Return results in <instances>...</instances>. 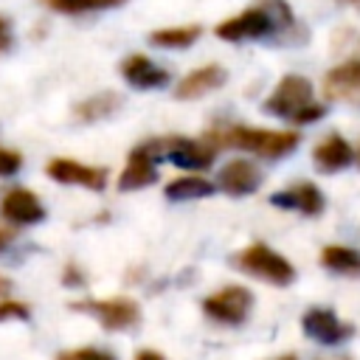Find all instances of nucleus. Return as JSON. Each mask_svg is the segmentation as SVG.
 Segmentation results:
<instances>
[{
  "label": "nucleus",
  "mask_w": 360,
  "mask_h": 360,
  "mask_svg": "<svg viewBox=\"0 0 360 360\" xmlns=\"http://www.w3.org/2000/svg\"><path fill=\"white\" fill-rule=\"evenodd\" d=\"M202 141H208L214 149L219 146H233V149H245L262 158H281L287 152H292L301 141L298 132L292 129H259V127H228L219 132H205Z\"/></svg>",
  "instance_id": "nucleus-1"
},
{
  "label": "nucleus",
  "mask_w": 360,
  "mask_h": 360,
  "mask_svg": "<svg viewBox=\"0 0 360 360\" xmlns=\"http://www.w3.org/2000/svg\"><path fill=\"white\" fill-rule=\"evenodd\" d=\"M236 267L245 270L248 276H256V278H262L267 284H276V287H287L295 278V267L281 253H276L273 248H267L262 242H253L245 250H239L236 253Z\"/></svg>",
  "instance_id": "nucleus-2"
},
{
  "label": "nucleus",
  "mask_w": 360,
  "mask_h": 360,
  "mask_svg": "<svg viewBox=\"0 0 360 360\" xmlns=\"http://www.w3.org/2000/svg\"><path fill=\"white\" fill-rule=\"evenodd\" d=\"M70 309L93 315L104 329H129L141 321V307L132 298H87V301H73Z\"/></svg>",
  "instance_id": "nucleus-3"
},
{
  "label": "nucleus",
  "mask_w": 360,
  "mask_h": 360,
  "mask_svg": "<svg viewBox=\"0 0 360 360\" xmlns=\"http://www.w3.org/2000/svg\"><path fill=\"white\" fill-rule=\"evenodd\" d=\"M250 304H253V292L248 287L228 284V287L211 292L208 298H202V312L217 323L239 326V323H245V318L250 312Z\"/></svg>",
  "instance_id": "nucleus-4"
},
{
  "label": "nucleus",
  "mask_w": 360,
  "mask_h": 360,
  "mask_svg": "<svg viewBox=\"0 0 360 360\" xmlns=\"http://www.w3.org/2000/svg\"><path fill=\"white\" fill-rule=\"evenodd\" d=\"M307 104H312V82L307 76L287 73L276 84L273 96L264 101V110L273 112V115H278V118H290L292 121Z\"/></svg>",
  "instance_id": "nucleus-5"
},
{
  "label": "nucleus",
  "mask_w": 360,
  "mask_h": 360,
  "mask_svg": "<svg viewBox=\"0 0 360 360\" xmlns=\"http://www.w3.org/2000/svg\"><path fill=\"white\" fill-rule=\"evenodd\" d=\"M276 28V20L270 14L267 6H256V8H248L231 20H222L214 31L219 39H228V42H242V39H259L264 34H270Z\"/></svg>",
  "instance_id": "nucleus-6"
},
{
  "label": "nucleus",
  "mask_w": 360,
  "mask_h": 360,
  "mask_svg": "<svg viewBox=\"0 0 360 360\" xmlns=\"http://www.w3.org/2000/svg\"><path fill=\"white\" fill-rule=\"evenodd\" d=\"M301 326H304V335L323 343V346H338V343H346L352 335H354V326L340 321L332 309L326 307H312L304 312L301 318Z\"/></svg>",
  "instance_id": "nucleus-7"
},
{
  "label": "nucleus",
  "mask_w": 360,
  "mask_h": 360,
  "mask_svg": "<svg viewBox=\"0 0 360 360\" xmlns=\"http://www.w3.org/2000/svg\"><path fill=\"white\" fill-rule=\"evenodd\" d=\"M53 180L59 183H68V186H84V188H93V191H101L107 186V172L98 169V166H84V163H76L70 158H56L48 163L45 169Z\"/></svg>",
  "instance_id": "nucleus-8"
},
{
  "label": "nucleus",
  "mask_w": 360,
  "mask_h": 360,
  "mask_svg": "<svg viewBox=\"0 0 360 360\" xmlns=\"http://www.w3.org/2000/svg\"><path fill=\"white\" fill-rule=\"evenodd\" d=\"M219 188L233 194V197H242V194H253L259 186H262V172L256 163L245 160V158H236V160H228L222 169H219Z\"/></svg>",
  "instance_id": "nucleus-9"
},
{
  "label": "nucleus",
  "mask_w": 360,
  "mask_h": 360,
  "mask_svg": "<svg viewBox=\"0 0 360 360\" xmlns=\"http://www.w3.org/2000/svg\"><path fill=\"white\" fill-rule=\"evenodd\" d=\"M0 214H3V219L14 222V225H34L45 217V208H42V202L34 191L11 188L0 202Z\"/></svg>",
  "instance_id": "nucleus-10"
},
{
  "label": "nucleus",
  "mask_w": 360,
  "mask_h": 360,
  "mask_svg": "<svg viewBox=\"0 0 360 360\" xmlns=\"http://www.w3.org/2000/svg\"><path fill=\"white\" fill-rule=\"evenodd\" d=\"M270 202L278 208H298L307 217H315L323 211V194L315 183H298L292 188L276 191V194H270Z\"/></svg>",
  "instance_id": "nucleus-11"
},
{
  "label": "nucleus",
  "mask_w": 360,
  "mask_h": 360,
  "mask_svg": "<svg viewBox=\"0 0 360 360\" xmlns=\"http://www.w3.org/2000/svg\"><path fill=\"white\" fill-rule=\"evenodd\" d=\"M121 73L132 87L149 90V87H160L169 82V73L163 68H158L152 59H146L143 53H132L121 62Z\"/></svg>",
  "instance_id": "nucleus-12"
},
{
  "label": "nucleus",
  "mask_w": 360,
  "mask_h": 360,
  "mask_svg": "<svg viewBox=\"0 0 360 360\" xmlns=\"http://www.w3.org/2000/svg\"><path fill=\"white\" fill-rule=\"evenodd\" d=\"M225 79H228V76H225V68H219V65H205V68L191 70L186 79H180L174 96L183 98V101H188V98H200V96L217 90Z\"/></svg>",
  "instance_id": "nucleus-13"
},
{
  "label": "nucleus",
  "mask_w": 360,
  "mask_h": 360,
  "mask_svg": "<svg viewBox=\"0 0 360 360\" xmlns=\"http://www.w3.org/2000/svg\"><path fill=\"white\" fill-rule=\"evenodd\" d=\"M158 180V166L155 160L138 146L129 152V160L118 177V188L121 191H135V188H143V186H152Z\"/></svg>",
  "instance_id": "nucleus-14"
},
{
  "label": "nucleus",
  "mask_w": 360,
  "mask_h": 360,
  "mask_svg": "<svg viewBox=\"0 0 360 360\" xmlns=\"http://www.w3.org/2000/svg\"><path fill=\"white\" fill-rule=\"evenodd\" d=\"M323 90L329 98H349L360 93V56L332 68L323 79Z\"/></svg>",
  "instance_id": "nucleus-15"
},
{
  "label": "nucleus",
  "mask_w": 360,
  "mask_h": 360,
  "mask_svg": "<svg viewBox=\"0 0 360 360\" xmlns=\"http://www.w3.org/2000/svg\"><path fill=\"white\" fill-rule=\"evenodd\" d=\"M312 160H315V166L323 169V172H338V169H346V166L354 160V152H352V146H349L346 138L329 135V138H323V141L315 146Z\"/></svg>",
  "instance_id": "nucleus-16"
},
{
  "label": "nucleus",
  "mask_w": 360,
  "mask_h": 360,
  "mask_svg": "<svg viewBox=\"0 0 360 360\" xmlns=\"http://www.w3.org/2000/svg\"><path fill=\"white\" fill-rule=\"evenodd\" d=\"M214 188H217V186H214L211 180H202V177H197V174H188V177H174V180H169L166 188H163V194H166L169 200L183 202V200L208 197V194H214Z\"/></svg>",
  "instance_id": "nucleus-17"
},
{
  "label": "nucleus",
  "mask_w": 360,
  "mask_h": 360,
  "mask_svg": "<svg viewBox=\"0 0 360 360\" xmlns=\"http://www.w3.org/2000/svg\"><path fill=\"white\" fill-rule=\"evenodd\" d=\"M118 107H121V96L112 90H101V93L84 98L82 104H76V118L79 121H98V118H107L110 112H115Z\"/></svg>",
  "instance_id": "nucleus-18"
},
{
  "label": "nucleus",
  "mask_w": 360,
  "mask_h": 360,
  "mask_svg": "<svg viewBox=\"0 0 360 360\" xmlns=\"http://www.w3.org/2000/svg\"><path fill=\"white\" fill-rule=\"evenodd\" d=\"M321 264L335 273H357L360 270V253L346 245H326L321 250Z\"/></svg>",
  "instance_id": "nucleus-19"
},
{
  "label": "nucleus",
  "mask_w": 360,
  "mask_h": 360,
  "mask_svg": "<svg viewBox=\"0 0 360 360\" xmlns=\"http://www.w3.org/2000/svg\"><path fill=\"white\" fill-rule=\"evenodd\" d=\"M200 34H202L200 25H174V28L152 31L149 39H152L155 45H163V48H188Z\"/></svg>",
  "instance_id": "nucleus-20"
},
{
  "label": "nucleus",
  "mask_w": 360,
  "mask_h": 360,
  "mask_svg": "<svg viewBox=\"0 0 360 360\" xmlns=\"http://www.w3.org/2000/svg\"><path fill=\"white\" fill-rule=\"evenodd\" d=\"M118 3H124V0H48L51 8H56V11H70V14H76V11L110 8V6H118Z\"/></svg>",
  "instance_id": "nucleus-21"
},
{
  "label": "nucleus",
  "mask_w": 360,
  "mask_h": 360,
  "mask_svg": "<svg viewBox=\"0 0 360 360\" xmlns=\"http://www.w3.org/2000/svg\"><path fill=\"white\" fill-rule=\"evenodd\" d=\"M56 360H115V354H112V352H107V349L82 346V349H68V352L56 354Z\"/></svg>",
  "instance_id": "nucleus-22"
},
{
  "label": "nucleus",
  "mask_w": 360,
  "mask_h": 360,
  "mask_svg": "<svg viewBox=\"0 0 360 360\" xmlns=\"http://www.w3.org/2000/svg\"><path fill=\"white\" fill-rule=\"evenodd\" d=\"M28 315L22 301H0V321H28Z\"/></svg>",
  "instance_id": "nucleus-23"
},
{
  "label": "nucleus",
  "mask_w": 360,
  "mask_h": 360,
  "mask_svg": "<svg viewBox=\"0 0 360 360\" xmlns=\"http://www.w3.org/2000/svg\"><path fill=\"white\" fill-rule=\"evenodd\" d=\"M20 163H22V158H20L17 152H11V149H0V177L14 174V172L20 169Z\"/></svg>",
  "instance_id": "nucleus-24"
},
{
  "label": "nucleus",
  "mask_w": 360,
  "mask_h": 360,
  "mask_svg": "<svg viewBox=\"0 0 360 360\" xmlns=\"http://www.w3.org/2000/svg\"><path fill=\"white\" fill-rule=\"evenodd\" d=\"M323 112H326V110H323V104H315V101H312V104H307V107H304L292 121H295V124H312V121L323 118Z\"/></svg>",
  "instance_id": "nucleus-25"
},
{
  "label": "nucleus",
  "mask_w": 360,
  "mask_h": 360,
  "mask_svg": "<svg viewBox=\"0 0 360 360\" xmlns=\"http://www.w3.org/2000/svg\"><path fill=\"white\" fill-rule=\"evenodd\" d=\"M11 45V28H8V22L0 17V51H6Z\"/></svg>",
  "instance_id": "nucleus-26"
},
{
  "label": "nucleus",
  "mask_w": 360,
  "mask_h": 360,
  "mask_svg": "<svg viewBox=\"0 0 360 360\" xmlns=\"http://www.w3.org/2000/svg\"><path fill=\"white\" fill-rule=\"evenodd\" d=\"M135 360H166L160 352H155V349H141L138 354H135Z\"/></svg>",
  "instance_id": "nucleus-27"
},
{
  "label": "nucleus",
  "mask_w": 360,
  "mask_h": 360,
  "mask_svg": "<svg viewBox=\"0 0 360 360\" xmlns=\"http://www.w3.org/2000/svg\"><path fill=\"white\" fill-rule=\"evenodd\" d=\"M65 284H82V273H79L73 264L65 270Z\"/></svg>",
  "instance_id": "nucleus-28"
},
{
  "label": "nucleus",
  "mask_w": 360,
  "mask_h": 360,
  "mask_svg": "<svg viewBox=\"0 0 360 360\" xmlns=\"http://www.w3.org/2000/svg\"><path fill=\"white\" fill-rule=\"evenodd\" d=\"M11 242V231H6V228H0V253H3V248Z\"/></svg>",
  "instance_id": "nucleus-29"
},
{
  "label": "nucleus",
  "mask_w": 360,
  "mask_h": 360,
  "mask_svg": "<svg viewBox=\"0 0 360 360\" xmlns=\"http://www.w3.org/2000/svg\"><path fill=\"white\" fill-rule=\"evenodd\" d=\"M8 290H11V281H8L6 276H0V295H6Z\"/></svg>",
  "instance_id": "nucleus-30"
},
{
  "label": "nucleus",
  "mask_w": 360,
  "mask_h": 360,
  "mask_svg": "<svg viewBox=\"0 0 360 360\" xmlns=\"http://www.w3.org/2000/svg\"><path fill=\"white\" fill-rule=\"evenodd\" d=\"M273 360H298L295 354H281V357H273Z\"/></svg>",
  "instance_id": "nucleus-31"
},
{
  "label": "nucleus",
  "mask_w": 360,
  "mask_h": 360,
  "mask_svg": "<svg viewBox=\"0 0 360 360\" xmlns=\"http://www.w3.org/2000/svg\"><path fill=\"white\" fill-rule=\"evenodd\" d=\"M340 3H349V6H354V8H360V0H340Z\"/></svg>",
  "instance_id": "nucleus-32"
},
{
  "label": "nucleus",
  "mask_w": 360,
  "mask_h": 360,
  "mask_svg": "<svg viewBox=\"0 0 360 360\" xmlns=\"http://www.w3.org/2000/svg\"><path fill=\"white\" fill-rule=\"evenodd\" d=\"M335 360H346V357H335Z\"/></svg>",
  "instance_id": "nucleus-33"
}]
</instances>
